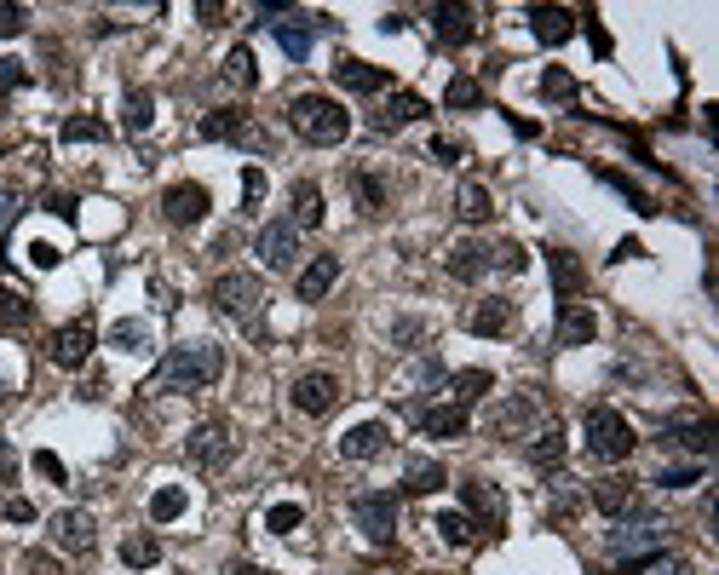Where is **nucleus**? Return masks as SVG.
Returning a JSON list of instances; mask_svg holds the SVG:
<instances>
[{
  "label": "nucleus",
  "mask_w": 719,
  "mask_h": 575,
  "mask_svg": "<svg viewBox=\"0 0 719 575\" xmlns=\"http://www.w3.org/2000/svg\"><path fill=\"white\" fill-rule=\"evenodd\" d=\"M150 121H156V98L144 87H133L127 92V110H121V127H127V133H150Z\"/></svg>",
  "instance_id": "obj_32"
},
{
  "label": "nucleus",
  "mask_w": 719,
  "mask_h": 575,
  "mask_svg": "<svg viewBox=\"0 0 719 575\" xmlns=\"http://www.w3.org/2000/svg\"><path fill=\"white\" fill-rule=\"evenodd\" d=\"M443 104H449V110H478V104H484V87H478L472 75H449V87H443Z\"/></svg>",
  "instance_id": "obj_34"
},
{
  "label": "nucleus",
  "mask_w": 719,
  "mask_h": 575,
  "mask_svg": "<svg viewBox=\"0 0 719 575\" xmlns=\"http://www.w3.org/2000/svg\"><path fill=\"white\" fill-rule=\"evenodd\" d=\"M35 472H41V478H52V483H70V472H64V460L52 455V449H35Z\"/></svg>",
  "instance_id": "obj_50"
},
{
  "label": "nucleus",
  "mask_w": 719,
  "mask_h": 575,
  "mask_svg": "<svg viewBox=\"0 0 719 575\" xmlns=\"http://www.w3.org/2000/svg\"><path fill=\"white\" fill-rule=\"evenodd\" d=\"M593 334H599V317L587 305H576V299L558 305V345H587Z\"/></svg>",
  "instance_id": "obj_24"
},
{
  "label": "nucleus",
  "mask_w": 719,
  "mask_h": 575,
  "mask_svg": "<svg viewBox=\"0 0 719 575\" xmlns=\"http://www.w3.org/2000/svg\"><path fill=\"white\" fill-rule=\"evenodd\" d=\"M185 455H190V466H202V472H225V466L236 460V437L225 432L219 420H208V426H196V432H190Z\"/></svg>",
  "instance_id": "obj_6"
},
{
  "label": "nucleus",
  "mask_w": 719,
  "mask_h": 575,
  "mask_svg": "<svg viewBox=\"0 0 719 575\" xmlns=\"http://www.w3.org/2000/svg\"><path fill=\"white\" fill-rule=\"evenodd\" d=\"M334 81L351 92H386L392 87V75L380 64H363V58H340V64H334Z\"/></svg>",
  "instance_id": "obj_22"
},
{
  "label": "nucleus",
  "mask_w": 719,
  "mask_h": 575,
  "mask_svg": "<svg viewBox=\"0 0 719 575\" xmlns=\"http://www.w3.org/2000/svg\"><path fill=\"white\" fill-rule=\"evenodd\" d=\"M541 98H553V104H564V98H576V75L553 64L547 75H541Z\"/></svg>",
  "instance_id": "obj_44"
},
{
  "label": "nucleus",
  "mask_w": 719,
  "mask_h": 575,
  "mask_svg": "<svg viewBox=\"0 0 719 575\" xmlns=\"http://www.w3.org/2000/svg\"><path fill=\"white\" fill-rule=\"evenodd\" d=\"M300 524H305V506L300 501H277L271 512H265V529H271V535H294Z\"/></svg>",
  "instance_id": "obj_39"
},
{
  "label": "nucleus",
  "mask_w": 719,
  "mask_h": 575,
  "mask_svg": "<svg viewBox=\"0 0 719 575\" xmlns=\"http://www.w3.org/2000/svg\"><path fill=\"white\" fill-rule=\"evenodd\" d=\"M288 121H294V133L305 138V144H340V138L351 133V115L334 104V98H323V92H300L294 104H288Z\"/></svg>",
  "instance_id": "obj_2"
},
{
  "label": "nucleus",
  "mask_w": 719,
  "mask_h": 575,
  "mask_svg": "<svg viewBox=\"0 0 719 575\" xmlns=\"http://www.w3.org/2000/svg\"><path fill=\"white\" fill-rule=\"evenodd\" d=\"M225 81H231V87H254L259 81V64H254L248 46H231V58H225Z\"/></svg>",
  "instance_id": "obj_37"
},
{
  "label": "nucleus",
  "mask_w": 719,
  "mask_h": 575,
  "mask_svg": "<svg viewBox=\"0 0 719 575\" xmlns=\"http://www.w3.org/2000/svg\"><path fill=\"white\" fill-rule=\"evenodd\" d=\"M432 23H438V41H443V46H466L472 35H478L472 6H438V12H432Z\"/></svg>",
  "instance_id": "obj_26"
},
{
  "label": "nucleus",
  "mask_w": 719,
  "mask_h": 575,
  "mask_svg": "<svg viewBox=\"0 0 719 575\" xmlns=\"http://www.w3.org/2000/svg\"><path fill=\"white\" fill-rule=\"evenodd\" d=\"M12 87H24V64H18V58H0V92H12Z\"/></svg>",
  "instance_id": "obj_53"
},
{
  "label": "nucleus",
  "mask_w": 719,
  "mask_h": 575,
  "mask_svg": "<svg viewBox=\"0 0 719 575\" xmlns=\"http://www.w3.org/2000/svg\"><path fill=\"white\" fill-rule=\"evenodd\" d=\"M29 23V6H12V0H0V35H18Z\"/></svg>",
  "instance_id": "obj_52"
},
{
  "label": "nucleus",
  "mask_w": 719,
  "mask_h": 575,
  "mask_svg": "<svg viewBox=\"0 0 719 575\" xmlns=\"http://www.w3.org/2000/svg\"><path fill=\"white\" fill-rule=\"evenodd\" d=\"M351 524L363 529L374 547H386V541L397 535V495H386V489L357 495V501H351Z\"/></svg>",
  "instance_id": "obj_5"
},
{
  "label": "nucleus",
  "mask_w": 719,
  "mask_h": 575,
  "mask_svg": "<svg viewBox=\"0 0 719 575\" xmlns=\"http://www.w3.org/2000/svg\"><path fill=\"white\" fill-rule=\"evenodd\" d=\"M673 437H679L685 449H696V455H708V449H714V420H691V426H673Z\"/></svg>",
  "instance_id": "obj_43"
},
{
  "label": "nucleus",
  "mask_w": 719,
  "mask_h": 575,
  "mask_svg": "<svg viewBox=\"0 0 719 575\" xmlns=\"http://www.w3.org/2000/svg\"><path fill=\"white\" fill-rule=\"evenodd\" d=\"M547 271H553V288H558V299H564V305H570V299L587 288V271L576 265V253L553 248V253H547Z\"/></svg>",
  "instance_id": "obj_25"
},
{
  "label": "nucleus",
  "mask_w": 719,
  "mask_h": 575,
  "mask_svg": "<svg viewBox=\"0 0 719 575\" xmlns=\"http://www.w3.org/2000/svg\"><path fill=\"white\" fill-rule=\"evenodd\" d=\"M415 426L426 437H466V426H472V409H461V403H438V409H420Z\"/></svg>",
  "instance_id": "obj_18"
},
{
  "label": "nucleus",
  "mask_w": 719,
  "mask_h": 575,
  "mask_svg": "<svg viewBox=\"0 0 719 575\" xmlns=\"http://www.w3.org/2000/svg\"><path fill=\"white\" fill-rule=\"evenodd\" d=\"M449 472H443V460H409V472H403V489L409 495H438Z\"/></svg>",
  "instance_id": "obj_28"
},
{
  "label": "nucleus",
  "mask_w": 719,
  "mask_h": 575,
  "mask_svg": "<svg viewBox=\"0 0 719 575\" xmlns=\"http://www.w3.org/2000/svg\"><path fill=\"white\" fill-rule=\"evenodd\" d=\"M52 547H58V552H75V558H87V552L98 547L93 512H58V518H52Z\"/></svg>",
  "instance_id": "obj_12"
},
{
  "label": "nucleus",
  "mask_w": 719,
  "mask_h": 575,
  "mask_svg": "<svg viewBox=\"0 0 719 575\" xmlns=\"http://www.w3.org/2000/svg\"><path fill=\"white\" fill-rule=\"evenodd\" d=\"M179 512H185V489H173V483H167V489L150 495V518H156V524H173Z\"/></svg>",
  "instance_id": "obj_42"
},
{
  "label": "nucleus",
  "mask_w": 719,
  "mask_h": 575,
  "mask_svg": "<svg viewBox=\"0 0 719 575\" xmlns=\"http://www.w3.org/2000/svg\"><path fill=\"white\" fill-rule=\"evenodd\" d=\"M259 259H265L271 271H294V259H300V230H294V219H271V225L259 230Z\"/></svg>",
  "instance_id": "obj_11"
},
{
  "label": "nucleus",
  "mask_w": 719,
  "mask_h": 575,
  "mask_svg": "<svg viewBox=\"0 0 719 575\" xmlns=\"http://www.w3.org/2000/svg\"><path fill=\"white\" fill-rule=\"evenodd\" d=\"M104 138H110V127L93 121V115H70L64 121V144H104Z\"/></svg>",
  "instance_id": "obj_38"
},
{
  "label": "nucleus",
  "mask_w": 719,
  "mask_h": 575,
  "mask_svg": "<svg viewBox=\"0 0 719 575\" xmlns=\"http://www.w3.org/2000/svg\"><path fill=\"white\" fill-rule=\"evenodd\" d=\"M449 541V547H472V518L466 512H438V524H432Z\"/></svg>",
  "instance_id": "obj_41"
},
{
  "label": "nucleus",
  "mask_w": 719,
  "mask_h": 575,
  "mask_svg": "<svg viewBox=\"0 0 719 575\" xmlns=\"http://www.w3.org/2000/svg\"><path fill=\"white\" fill-rule=\"evenodd\" d=\"M208 299H213V311H225V317H236V322H254L259 311H265V288H259V276H248V271H225L208 288Z\"/></svg>",
  "instance_id": "obj_3"
},
{
  "label": "nucleus",
  "mask_w": 719,
  "mask_h": 575,
  "mask_svg": "<svg viewBox=\"0 0 719 575\" xmlns=\"http://www.w3.org/2000/svg\"><path fill=\"white\" fill-rule=\"evenodd\" d=\"M277 41H282L288 58H305V52H311V23H305V18H282L277 23Z\"/></svg>",
  "instance_id": "obj_36"
},
{
  "label": "nucleus",
  "mask_w": 719,
  "mask_h": 575,
  "mask_svg": "<svg viewBox=\"0 0 719 575\" xmlns=\"http://www.w3.org/2000/svg\"><path fill=\"white\" fill-rule=\"evenodd\" d=\"M334 282H340V253H317V259H311V265L300 271L294 294H300L305 305H311V299H323L328 288H334Z\"/></svg>",
  "instance_id": "obj_19"
},
{
  "label": "nucleus",
  "mask_w": 719,
  "mask_h": 575,
  "mask_svg": "<svg viewBox=\"0 0 719 575\" xmlns=\"http://www.w3.org/2000/svg\"><path fill=\"white\" fill-rule=\"evenodd\" d=\"M530 29L541 46H558V41L576 35V12H570V6H530Z\"/></svg>",
  "instance_id": "obj_17"
},
{
  "label": "nucleus",
  "mask_w": 719,
  "mask_h": 575,
  "mask_svg": "<svg viewBox=\"0 0 719 575\" xmlns=\"http://www.w3.org/2000/svg\"><path fill=\"white\" fill-rule=\"evenodd\" d=\"M202 138H219V144H242V150H265V133L242 110H213L202 115Z\"/></svg>",
  "instance_id": "obj_9"
},
{
  "label": "nucleus",
  "mask_w": 719,
  "mask_h": 575,
  "mask_svg": "<svg viewBox=\"0 0 719 575\" xmlns=\"http://www.w3.org/2000/svg\"><path fill=\"white\" fill-rule=\"evenodd\" d=\"M225 374V351L208 340H190V345H173L167 363L156 368V386L162 391H202Z\"/></svg>",
  "instance_id": "obj_1"
},
{
  "label": "nucleus",
  "mask_w": 719,
  "mask_h": 575,
  "mask_svg": "<svg viewBox=\"0 0 719 575\" xmlns=\"http://www.w3.org/2000/svg\"><path fill=\"white\" fill-rule=\"evenodd\" d=\"M29 259H35V265L47 271V265H58V248H47V242H35V248H29Z\"/></svg>",
  "instance_id": "obj_60"
},
{
  "label": "nucleus",
  "mask_w": 719,
  "mask_h": 575,
  "mask_svg": "<svg viewBox=\"0 0 719 575\" xmlns=\"http://www.w3.org/2000/svg\"><path fill=\"white\" fill-rule=\"evenodd\" d=\"M392 449V426L386 420H363V426H351L346 437H340V455L346 460H374Z\"/></svg>",
  "instance_id": "obj_13"
},
{
  "label": "nucleus",
  "mask_w": 719,
  "mask_h": 575,
  "mask_svg": "<svg viewBox=\"0 0 719 575\" xmlns=\"http://www.w3.org/2000/svg\"><path fill=\"white\" fill-rule=\"evenodd\" d=\"M288 397H294V409H300V414H311V420H317V414H328L334 403H340V380H334L328 368H311V374H300V380H294V391H288Z\"/></svg>",
  "instance_id": "obj_8"
},
{
  "label": "nucleus",
  "mask_w": 719,
  "mask_h": 575,
  "mask_svg": "<svg viewBox=\"0 0 719 575\" xmlns=\"http://www.w3.org/2000/svg\"><path fill=\"white\" fill-rule=\"evenodd\" d=\"M512 317H518V311H512V299H478V305L466 311V328H472V334H484V340H501V334L512 328Z\"/></svg>",
  "instance_id": "obj_16"
},
{
  "label": "nucleus",
  "mask_w": 719,
  "mask_h": 575,
  "mask_svg": "<svg viewBox=\"0 0 719 575\" xmlns=\"http://www.w3.org/2000/svg\"><path fill=\"white\" fill-rule=\"evenodd\" d=\"M593 506L604 518H627V512H639V489L627 478H599L593 483Z\"/></svg>",
  "instance_id": "obj_20"
},
{
  "label": "nucleus",
  "mask_w": 719,
  "mask_h": 575,
  "mask_svg": "<svg viewBox=\"0 0 719 575\" xmlns=\"http://www.w3.org/2000/svg\"><path fill=\"white\" fill-rule=\"evenodd\" d=\"M29 322H35V305L24 294H12V288H0V328L6 334H24Z\"/></svg>",
  "instance_id": "obj_31"
},
{
  "label": "nucleus",
  "mask_w": 719,
  "mask_h": 575,
  "mask_svg": "<svg viewBox=\"0 0 719 575\" xmlns=\"http://www.w3.org/2000/svg\"><path fill=\"white\" fill-rule=\"evenodd\" d=\"M156 558H162V541H156V535H127V541H121V564H133V570H150Z\"/></svg>",
  "instance_id": "obj_35"
},
{
  "label": "nucleus",
  "mask_w": 719,
  "mask_h": 575,
  "mask_svg": "<svg viewBox=\"0 0 719 575\" xmlns=\"http://www.w3.org/2000/svg\"><path fill=\"white\" fill-rule=\"evenodd\" d=\"M351 190H357V202H363V213H380V207H386V184L374 179V173H363V167L351 173Z\"/></svg>",
  "instance_id": "obj_40"
},
{
  "label": "nucleus",
  "mask_w": 719,
  "mask_h": 575,
  "mask_svg": "<svg viewBox=\"0 0 719 575\" xmlns=\"http://www.w3.org/2000/svg\"><path fill=\"white\" fill-rule=\"evenodd\" d=\"M24 570H29V575H58V564H52L47 552H29V558H24Z\"/></svg>",
  "instance_id": "obj_58"
},
{
  "label": "nucleus",
  "mask_w": 719,
  "mask_h": 575,
  "mask_svg": "<svg viewBox=\"0 0 719 575\" xmlns=\"http://www.w3.org/2000/svg\"><path fill=\"white\" fill-rule=\"evenodd\" d=\"M455 213H461L466 225H484L489 213H495V196H489L478 179H466L461 190H455Z\"/></svg>",
  "instance_id": "obj_27"
},
{
  "label": "nucleus",
  "mask_w": 719,
  "mask_h": 575,
  "mask_svg": "<svg viewBox=\"0 0 719 575\" xmlns=\"http://www.w3.org/2000/svg\"><path fill=\"white\" fill-rule=\"evenodd\" d=\"M656 541H662V529H656V518H645V524L639 529H610V547L616 552H639V547H656Z\"/></svg>",
  "instance_id": "obj_33"
},
{
  "label": "nucleus",
  "mask_w": 719,
  "mask_h": 575,
  "mask_svg": "<svg viewBox=\"0 0 719 575\" xmlns=\"http://www.w3.org/2000/svg\"><path fill=\"white\" fill-rule=\"evenodd\" d=\"M47 207H52V213H58V219H75V202H70V196H52Z\"/></svg>",
  "instance_id": "obj_61"
},
{
  "label": "nucleus",
  "mask_w": 719,
  "mask_h": 575,
  "mask_svg": "<svg viewBox=\"0 0 719 575\" xmlns=\"http://www.w3.org/2000/svg\"><path fill=\"white\" fill-rule=\"evenodd\" d=\"M0 483H18V449L0 437Z\"/></svg>",
  "instance_id": "obj_54"
},
{
  "label": "nucleus",
  "mask_w": 719,
  "mask_h": 575,
  "mask_svg": "<svg viewBox=\"0 0 719 575\" xmlns=\"http://www.w3.org/2000/svg\"><path fill=\"white\" fill-rule=\"evenodd\" d=\"M259 202H265V173H259V167H248V173H242V207L254 213Z\"/></svg>",
  "instance_id": "obj_49"
},
{
  "label": "nucleus",
  "mask_w": 719,
  "mask_h": 575,
  "mask_svg": "<svg viewBox=\"0 0 719 575\" xmlns=\"http://www.w3.org/2000/svg\"><path fill=\"white\" fill-rule=\"evenodd\" d=\"M581 432H587V455L593 460H627L633 443H639L633 426H627V414H616V409H593Z\"/></svg>",
  "instance_id": "obj_4"
},
{
  "label": "nucleus",
  "mask_w": 719,
  "mask_h": 575,
  "mask_svg": "<svg viewBox=\"0 0 719 575\" xmlns=\"http://www.w3.org/2000/svg\"><path fill=\"white\" fill-rule=\"evenodd\" d=\"M696 478H702V466H668L656 483H662V489H691Z\"/></svg>",
  "instance_id": "obj_51"
},
{
  "label": "nucleus",
  "mask_w": 719,
  "mask_h": 575,
  "mask_svg": "<svg viewBox=\"0 0 719 575\" xmlns=\"http://www.w3.org/2000/svg\"><path fill=\"white\" fill-rule=\"evenodd\" d=\"M110 340H116L121 351H144V345H150V328H144L139 317H127V322H116V328H110Z\"/></svg>",
  "instance_id": "obj_45"
},
{
  "label": "nucleus",
  "mask_w": 719,
  "mask_h": 575,
  "mask_svg": "<svg viewBox=\"0 0 719 575\" xmlns=\"http://www.w3.org/2000/svg\"><path fill=\"white\" fill-rule=\"evenodd\" d=\"M461 501H466V512H472V518H484L489 529H501V518H507V501H501V489H495V483H461Z\"/></svg>",
  "instance_id": "obj_21"
},
{
  "label": "nucleus",
  "mask_w": 719,
  "mask_h": 575,
  "mask_svg": "<svg viewBox=\"0 0 719 575\" xmlns=\"http://www.w3.org/2000/svg\"><path fill=\"white\" fill-rule=\"evenodd\" d=\"M489 271H495V248H489V242H472V236H466V242L449 248V276H455V282H478V276H489Z\"/></svg>",
  "instance_id": "obj_15"
},
{
  "label": "nucleus",
  "mask_w": 719,
  "mask_h": 575,
  "mask_svg": "<svg viewBox=\"0 0 719 575\" xmlns=\"http://www.w3.org/2000/svg\"><path fill=\"white\" fill-rule=\"evenodd\" d=\"M420 115H426V98H420V92H392L386 110L374 115V133H397V127H409Z\"/></svg>",
  "instance_id": "obj_23"
},
{
  "label": "nucleus",
  "mask_w": 719,
  "mask_h": 575,
  "mask_svg": "<svg viewBox=\"0 0 719 575\" xmlns=\"http://www.w3.org/2000/svg\"><path fill=\"white\" fill-rule=\"evenodd\" d=\"M604 184H616L627 202H633V213H656V207H650V196H645V190H639L633 179H622V173H604Z\"/></svg>",
  "instance_id": "obj_47"
},
{
  "label": "nucleus",
  "mask_w": 719,
  "mask_h": 575,
  "mask_svg": "<svg viewBox=\"0 0 719 575\" xmlns=\"http://www.w3.org/2000/svg\"><path fill=\"white\" fill-rule=\"evenodd\" d=\"M18 207H24V202H18V190H6V184H0V230L18 219Z\"/></svg>",
  "instance_id": "obj_56"
},
{
  "label": "nucleus",
  "mask_w": 719,
  "mask_h": 575,
  "mask_svg": "<svg viewBox=\"0 0 719 575\" xmlns=\"http://www.w3.org/2000/svg\"><path fill=\"white\" fill-rule=\"evenodd\" d=\"M535 426V391H512L501 409L489 414V432L495 437H524Z\"/></svg>",
  "instance_id": "obj_14"
},
{
  "label": "nucleus",
  "mask_w": 719,
  "mask_h": 575,
  "mask_svg": "<svg viewBox=\"0 0 719 575\" xmlns=\"http://www.w3.org/2000/svg\"><path fill=\"white\" fill-rule=\"evenodd\" d=\"M6 518H12V524H29V518H35V506H29L24 495H12V501H6Z\"/></svg>",
  "instance_id": "obj_57"
},
{
  "label": "nucleus",
  "mask_w": 719,
  "mask_h": 575,
  "mask_svg": "<svg viewBox=\"0 0 719 575\" xmlns=\"http://www.w3.org/2000/svg\"><path fill=\"white\" fill-rule=\"evenodd\" d=\"M530 460L541 466V472H558V460H564V432H547V437L530 449Z\"/></svg>",
  "instance_id": "obj_46"
},
{
  "label": "nucleus",
  "mask_w": 719,
  "mask_h": 575,
  "mask_svg": "<svg viewBox=\"0 0 719 575\" xmlns=\"http://www.w3.org/2000/svg\"><path fill=\"white\" fill-rule=\"evenodd\" d=\"M323 225V190L311 179L294 184V230H317Z\"/></svg>",
  "instance_id": "obj_29"
},
{
  "label": "nucleus",
  "mask_w": 719,
  "mask_h": 575,
  "mask_svg": "<svg viewBox=\"0 0 719 575\" xmlns=\"http://www.w3.org/2000/svg\"><path fill=\"white\" fill-rule=\"evenodd\" d=\"M449 386H455V403H461V409H472L478 397H489V391H495V374H489V368H461Z\"/></svg>",
  "instance_id": "obj_30"
},
{
  "label": "nucleus",
  "mask_w": 719,
  "mask_h": 575,
  "mask_svg": "<svg viewBox=\"0 0 719 575\" xmlns=\"http://www.w3.org/2000/svg\"><path fill=\"white\" fill-rule=\"evenodd\" d=\"M524 265H530V253L518 242H495V271H524Z\"/></svg>",
  "instance_id": "obj_48"
},
{
  "label": "nucleus",
  "mask_w": 719,
  "mask_h": 575,
  "mask_svg": "<svg viewBox=\"0 0 719 575\" xmlns=\"http://www.w3.org/2000/svg\"><path fill=\"white\" fill-rule=\"evenodd\" d=\"M432 156L438 161H461V144H455V138H432Z\"/></svg>",
  "instance_id": "obj_59"
},
{
  "label": "nucleus",
  "mask_w": 719,
  "mask_h": 575,
  "mask_svg": "<svg viewBox=\"0 0 719 575\" xmlns=\"http://www.w3.org/2000/svg\"><path fill=\"white\" fill-rule=\"evenodd\" d=\"M420 334H426V322H415V317H403V322L392 328V340H397V345H415Z\"/></svg>",
  "instance_id": "obj_55"
},
{
  "label": "nucleus",
  "mask_w": 719,
  "mask_h": 575,
  "mask_svg": "<svg viewBox=\"0 0 719 575\" xmlns=\"http://www.w3.org/2000/svg\"><path fill=\"white\" fill-rule=\"evenodd\" d=\"M208 207H213V196H208V190H202L196 179L167 184V196H162L167 225H196V219H208Z\"/></svg>",
  "instance_id": "obj_10"
},
{
  "label": "nucleus",
  "mask_w": 719,
  "mask_h": 575,
  "mask_svg": "<svg viewBox=\"0 0 719 575\" xmlns=\"http://www.w3.org/2000/svg\"><path fill=\"white\" fill-rule=\"evenodd\" d=\"M93 340H98V328H93V317H75V322H64L58 334H52V345H47V357L58 368H81L87 357H93Z\"/></svg>",
  "instance_id": "obj_7"
}]
</instances>
